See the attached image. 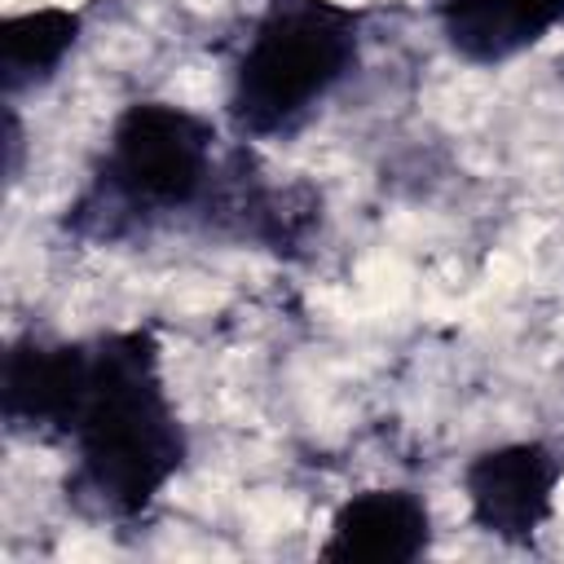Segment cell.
I'll use <instances>...</instances> for the list:
<instances>
[{
    "instance_id": "7",
    "label": "cell",
    "mask_w": 564,
    "mask_h": 564,
    "mask_svg": "<svg viewBox=\"0 0 564 564\" xmlns=\"http://www.w3.org/2000/svg\"><path fill=\"white\" fill-rule=\"evenodd\" d=\"M432 533L423 494L405 485H375L335 507L317 555L339 564H414L432 551Z\"/></svg>"
},
{
    "instance_id": "9",
    "label": "cell",
    "mask_w": 564,
    "mask_h": 564,
    "mask_svg": "<svg viewBox=\"0 0 564 564\" xmlns=\"http://www.w3.org/2000/svg\"><path fill=\"white\" fill-rule=\"evenodd\" d=\"M84 18L66 4H35L0 22V84L9 97L48 84L75 53Z\"/></svg>"
},
{
    "instance_id": "3",
    "label": "cell",
    "mask_w": 564,
    "mask_h": 564,
    "mask_svg": "<svg viewBox=\"0 0 564 564\" xmlns=\"http://www.w3.org/2000/svg\"><path fill=\"white\" fill-rule=\"evenodd\" d=\"M366 13L344 0H264L229 62L225 115L238 141H264L317 110L361 62Z\"/></svg>"
},
{
    "instance_id": "4",
    "label": "cell",
    "mask_w": 564,
    "mask_h": 564,
    "mask_svg": "<svg viewBox=\"0 0 564 564\" xmlns=\"http://www.w3.org/2000/svg\"><path fill=\"white\" fill-rule=\"evenodd\" d=\"M198 220L238 247L300 256L322 229V194L300 176L273 172L247 141H238L220 154Z\"/></svg>"
},
{
    "instance_id": "1",
    "label": "cell",
    "mask_w": 564,
    "mask_h": 564,
    "mask_svg": "<svg viewBox=\"0 0 564 564\" xmlns=\"http://www.w3.org/2000/svg\"><path fill=\"white\" fill-rule=\"evenodd\" d=\"M66 498L110 524L145 516L189 458V432L163 375L150 326L88 339V383L66 427Z\"/></svg>"
},
{
    "instance_id": "6",
    "label": "cell",
    "mask_w": 564,
    "mask_h": 564,
    "mask_svg": "<svg viewBox=\"0 0 564 564\" xmlns=\"http://www.w3.org/2000/svg\"><path fill=\"white\" fill-rule=\"evenodd\" d=\"M84 383L88 339H13L0 370V410L9 432L31 441H66Z\"/></svg>"
},
{
    "instance_id": "5",
    "label": "cell",
    "mask_w": 564,
    "mask_h": 564,
    "mask_svg": "<svg viewBox=\"0 0 564 564\" xmlns=\"http://www.w3.org/2000/svg\"><path fill=\"white\" fill-rule=\"evenodd\" d=\"M564 480V458L546 441H507L467 458L458 485L480 533L507 546L533 542L551 516Z\"/></svg>"
},
{
    "instance_id": "8",
    "label": "cell",
    "mask_w": 564,
    "mask_h": 564,
    "mask_svg": "<svg viewBox=\"0 0 564 564\" xmlns=\"http://www.w3.org/2000/svg\"><path fill=\"white\" fill-rule=\"evenodd\" d=\"M432 18L454 57L502 66L564 26V0H432Z\"/></svg>"
},
{
    "instance_id": "2",
    "label": "cell",
    "mask_w": 564,
    "mask_h": 564,
    "mask_svg": "<svg viewBox=\"0 0 564 564\" xmlns=\"http://www.w3.org/2000/svg\"><path fill=\"white\" fill-rule=\"evenodd\" d=\"M220 163L216 123L181 101H128L106 132L93 181L66 207V229L119 242L176 212H198Z\"/></svg>"
}]
</instances>
